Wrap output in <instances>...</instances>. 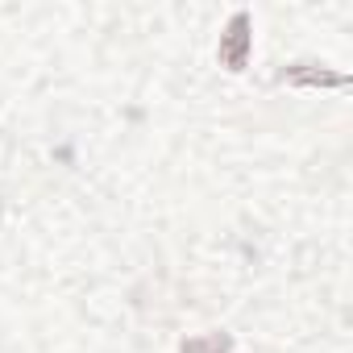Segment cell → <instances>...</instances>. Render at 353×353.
<instances>
[{"label": "cell", "mask_w": 353, "mask_h": 353, "mask_svg": "<svg viewBox=\"0 0 353 353\" xmlns=\"http://www.w3.org/2000/svg\"><path fill=\"white\" fill-rule=\"evenodd\" d=\"M233 349V341L225 336V332H212V336H192L188 345H183V353H229Z\"/></svg>", "instance_id": "cell-3"}, {"label": "cell", "mask_w": 353, "mask_h": 353, "mask_svg": "<svg viewBox=\"0 0 353 353\" xmlns=\"http://www.w3.org/2000/svg\"><path fill=\"white\" fill-rule=\"evenodd\" d=\"M254 21H250V13H233L229 17V26H225V34H221V67H229V71H245V63H250V50H254Z\"/></svg>", "instance_id": "cell-1"}, {"label": "cell", "mask_w": 353, "mask_h": 353, "mask_svg": "<svg viewBox=\"0 0 353 353\" xmlns=\"http://www.w3.org/2000/svg\"><path fill=\"white\" fill-rule=\"evenodd\" d=\"M279 83H299V88H345V75L332 71H316L312 63H295L279 75Z\"/></svg>", "instance_id": "cell-2"}]
</instances>
